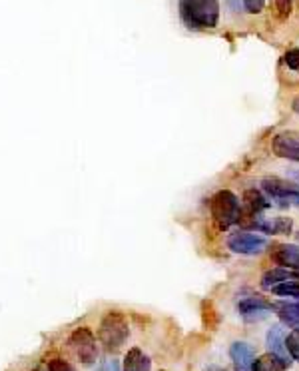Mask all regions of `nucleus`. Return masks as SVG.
<instances>
[{
	"instance_id": "6",
	"label": "nucleus",
	"mask_w": 299,
	"mask_h": 371,
	"mask_svg": "<svg viewBox=\"0 0 299 371\" xmlns=\"http://www.w3.org/2000/svg\"><path fill=\"white\" fill-rule=\"evenodd\" d=\"M228 247L240 256H258L268 247V240L251 232H235L228 238Z\"/></svg>"
},
{
	"instance_id": "3",
	"label": "nucleus",
	"mask_w": 299,
	"mask_h": 371,
	"mask_svg": "<svg viewBox=\"0 0 299 371\" xmlns=\"http://www.w3.org/2000/svg\"><path fill=\"white\" fill-rule=\"evenodd\" d=\"M210 210H212V218L219 230H228L233 224H240V218H242L240 200L230 190H219L210 200Z\"/></svg>"
},
{
	"instance_id": "23",
	"label": "nucleus",
	"mask_w": 299,
	"mask_h": 371,
	"mask_svg": "<svg viewBox=\"0 0 299 371\" xmlns=\"http://www.w3.org/2000/svg\"><path fill=\"white\" fill-rule=\"evenodd\" d=\"M102 371H120V368H118V361H106V363H104V368H102Z\"/></svg>"
},
{
	"instance_id": "17",
	"label": "nucleus",
	"mask_w": 299,
	"mask_h": 371,
	"mask_svg": "<svg viewBox=\"0 0 299 371\" xmlns=\"http://www.w3.org/2000/svg\"><path fill=\"white\" fill-rule=\"evenodd\" d=\"M275 296L279 298H293L299 302V284L298 282H286V284H279L272 289Z\"/></svg>"
},
{
	"instance_id": "13",
	"label": "nucleus",
	"mask_w": 299,
	"mask_h": 371,
	"mask_svg": "<svg viewBox=\"0 0 299 371\" xmlns=\"http://www.w3.org/2000/svg\"><path fill=\"white\" fill-rule=\"evenodd\" d=\"M244 202L245 210H247V218L249 216H261V212L272 208V202L263 196V192H259L256 188H251L244 194Z\"/></svg>"
},
{
	"instance_id": "9",
	"label": "nucleus",
	"mask_w": 299,
	"mask_h": 371,
	"mask_svg": "<svg viewBox=\"0 0 299 371\" xmlns=\"http://www.w3.org/2000/svg\"><path fill=\"white\" fill-rule=\"evenodd\" d=\"M265 344H268V349H270V354H272L273 358L279 359L286 368H289L291 358H289V354H287L286 335H284V328H282V326H272V330L268 331Z\"/></svg>"
},
{
	"instance_id": "8",
	"label": "nucleus",
	"mask_w": 299,
	"mask_h": 371,
	"mask_svg": "<svg viewBox=\"0 0 299 371\" xmlns=\"http://www.w3.org/2000/svg\"><path fill=\"white\" fill-rule=\"evenodd\" d=\"M272 150L277 158L299 162V134L293 130L279 132L277 136L273 138Z\"/></svg>"
},
{
	"instance_id": "19",
	"label": "nucleus",
	"mask_w": 299,
	"mask_h": 371,
	"mask_svg": "<svg viewBox=\"0 0 299 371\" xmlns=\"http://www.w3.org/2000/svg\"><path fill=\"white\" fill-rule=\"evenodd\" d=\"M275 8L282 20H286L287 16L293 10V0H275Z\"/></svg>"
},
{
	"instance_id": "25",
	"label": "nucleus",
	"mask_w": 299,
	"mask_h": 371,
	"mask_svg": "<svg viewBox=\"0 0 299 371\" xmlns=\"http://www.w3.org/2000/svg\"><path fill=\"white\" fill-rule=\"evenodd\" d=\"M296 238H298V242H299V230H298V234H296Z\"/></svg>"
},
{
	"instance_id": "5",
	"label": "nucleus",
	"mask_w": 299,
	"mask_h": 371,
	"mask_svg": "<svg viewBox=\"0 0 299 371\" xmlns=\"http://www.w3.org/2000/svg\"><path fill=\"white\" fill-rule=\"evenodd\" d=\"M68 345L72 347V351L76 354V358L80 359V363H84V365H92L96 359H98L96 337L94 333L88 330V328H78V330L72 331Z\"/></svg>"
},
{
	"instance_id": "16",
	"label": "nucleus",
	"mask_w": 299,
	"mask_h": 371,
	"mask_svg": "<svg viewBox=\"0 0 299 371\" xmlns=\"http://www.w3.org/2000/svg\"><path fill=\"white\" fill-rule=\"evenodd\" d=\"M287 368L279 361L275 359L272 354L268 356H261L259 359H254V365H251V371H286Z\"/></svg>"
},
{
	"instance_id": "18",
	"label": "nucleus",
	"mask_w": 299,
	"mask_h": 371,
	"mask_svg": "<svg viewBox=\"0 0 299 371\" xmlns=\"http://www.w3.org/2000/svg\"><path fill=\"white\" fill-rule=\"evenodd\" d=\"M286 347H287V354H289V358L299 363V330H293L291 333H289V335H287Z\"/></svg>"
},
{
	"instance_id": "15",
	"label": "nucleus",
	"mask_w": 299,
	"mask_h": 371,
	"mask_svg": "<svg viewBox=\"0 0 299 371\" xmlns=\"http://www.w3.org/2000/svg\"><path fill=\"white\" fill-rule=\"evenodd\" d=\"M152 363H150L148 356H144V351L140 347H132L126 358H124V371H150Z\"/></svg>"
},
{
	"instance_id": "20",
	"label": "nucleus",
	"mask_w": 299,
	"mask_h": 371,
	"mask_svg": "<svg viewBox=\"0 0 299 371\" xmlns=\"http://www.w3.org/2000/svg\"><path fill=\"white\" fill-rule=\"evenodd\" d=\"M284 62L287 64V68H291V70H296V72H299V48L287 50L286 56H284Z\"/></svg>"
},
{
	"instance_id": "22",
	"label": "nucleus",
	"mask_w": 299,
	"mask_h": 371,
	"mask_svg": "<svg viewBox=\"0 0 299 371\" xmlns=\"http://www.w3.org/2000/svg\"><path fill=\"white\" fill-rule=\"evenodd\" d=\"M48 371H76L72 365H70L68 361H64V359L54 358L48 361Z\"/></svg>"
},
{
	"instance_id": "1",
	"label": "nucleus",
	"mask_w": 299,
	"mask_h": 371,
	"mask_svg": "<svg viewBox=\"0 0 299 371\" xmlns=\"http://www.w3.org/2000/svg\"><path fill=\"white\" fill-rule=\"evenodd\" d=\"M180 16L194 30L216 28L219 20V0H180Z\"/></svg>"
},
{
	"instance_id": "21",
	"label": "nucleus",
	"mask_w": 299,
	"mask_h": 371,
	"mask_svg": "<svg viewBox=\"0 0 299 371\" xmlns=\"http://www.w3.org/2000/svg\"><path fill=\"white\" fill-rule=\"evenodd\" d=\"M242 4H244L245 13L259 14L265 6V0H242Z\"/></svg>"
},
{
	"instance_id": "2",
	"label": "nucleus",
	"mask_w": 299,
	"mask_h": 371,
	"mask_svg": "<svg viewBox=\"0 0 299 371\" xmlns=\"http://www.w3.org/2000/svg\"><path fill=\"white\" fill-rule=\"evenodd\" d=\"M128 335H130V328H128V319L124 317L122 312L114 310L102 317L100 328H98V337H100V344L108 351L120 349L126 344Z\"/></svg>"
},
{
	"instance_id": "12",
	"label": "nucleus",
	"mask_w": 299,
	"mask_h": 371,
	"mask_svg": "<svg viewBox=\"0 0 299 371\" xmlns=\"http://www.w3.org/2000/svg\"><path fill=\"white\" fill-rule=\"evenodd\" d=\"M286 282H299V272L279 265V268L268 270L265 274L261 275V288L263 289H273L275 286L286 284Z\"/></svg>"
},
{
	"instance_id": "24",
	"label": "nucleus",
	"mask_w": 299,
	"mask_h": 371,
	"mask_svg": "<svg viewBox=\"0 0 299 371\" xmlns=\"http://www.w3.org/2000/svg\"><path fill=\"white\" fill-rule=\"evenodd\" d=\"M293 110L299 114V96H296V100H293Z\"/></svg>"
},
{
	"instance_id": "10",
	"label": "nucleus",
	"mask_w": 299,
	"mask_h": 371,
	"mask_svg": "<svg viewBox=\"0 0 299 371\" xmlns=\"http://www.w3.org/2000/svg\"><path fill=\"white\" fill-rule=\"evenodd\" d=\"M272 260L282 268H289V270L299 272V246H291V244L273 246Z\"/></svg>"
},
{
	"instance_id": "14",
	"label": "nucleus",
	"mask_w": 299,
	"mask_h": 371,
	"mask_svg": "<svg viewBox=\"0 0 299 371\" xmlns=\"http://www.w3.org/2000/svg\"><path fill=\"white\" fill-rule=\"evenodd\" d=\"M273 310L277 312L282 323H286L291 330H299V302H277L273 303Z\"/></svg>"
},
{
	"instance_id": "7",
	"label": "nucleus",
	"mask_w": 299,
	"mask_h": 371,
	"mask_svg": "<svg viewBox=\"0 0 299 371\" xmlns=\"http://www.w3.org/2000/svg\"><path fill=\"white\" fill-rule=\"evenodd\" d=\"M238 312L244 317V321L256 323V321H263L265 317L272 316L273 303L263 300V298H244L238 302Z\"/></svg>"
},
{
	"instance_id": "4",
	"label": "nucleus",
	"mask_w": 299,
	"mask_h": 371,
	"mask_svg": "<svg viewBox=\"0 0 299 371\" xmlns=\"http://www.w3.org/2000/svg\"><path fill=\"white\" fill-rule=\"evenodd\" d=\"M261 190L268 194V200L275 202L277 206L299 208V188L287 180L265 178L261 182Z\"/></svg>"
},
{
	"instance_id": "11",
	"label": "nucleus",
	"mask_w": 299,
	"mask_h": 371,
	"mask_svg": "<svg viewBox=\"0 0 299 371\" xmlns=\"http://www.w3.org/2000/svg\"><path fill=\"white\" fill-rule=\"evenodd\" d=\"M230 358L233 361V368L235 371H251V365H254V349L249 347V344L245 342H235L231 344L230 347Z\"/></svg>"
}]
</instances>
